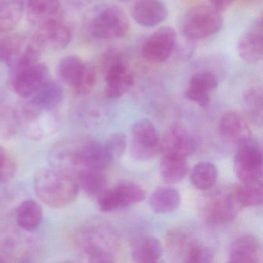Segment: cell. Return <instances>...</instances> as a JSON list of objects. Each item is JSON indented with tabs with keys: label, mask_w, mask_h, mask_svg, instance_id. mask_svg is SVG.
Returning <instances> with one entry per match:
<instances>
[{
	"label": "cell",
	"mask_w": 263,
	"mask_h": 263,
	"mask_svg": "<svg viewBox=\"0 0 263 263\" xmlns=\"http://www.w3.org/2000/svg\"><path fill=\"white\" fill-rule=\"evenodd\" d=\"M237 50L240 58L246 62L257 63L262 59V18H257L250 24L248 30L240 37Z\"/></svg>",
	"instance_id": "obj_15"
},
{
	"label": "cell",
	"mask_w": 263,
	"mask_h": 263,
	"mask_svg": "<svg viewBox=\"0 0 263 263\" xmlns=\"http://www.w3.org/2000/svg\"><path fill=\"white\" fill-rule=\"evenodd\" d=\"M179 192L173 187H161L151 195L148 202L157 214H167L176 210L181 204Z\"/></svg>",
	"instance_id": "obj_24"
},
{
	"label": "cell",
	"mask_w": 263,
	"mask_h": 263,
	"mask_svg": "<svg viewBox=\"0 0 263 263\" xmlns=\"http://www.w3.org/2000/svg\"><path fill=\"white\" fill-rule=\"evenodd\" d=\"M27 13L29 21L37 27L52 21H61V1L29 0Z\"/></svg>",
	"instance_id": "obj_22"
},
{
	"label": "cell",
	"mask_w": 263,
	"mask_h": 263,
	"mask_svg": "<svg viewBox=\"0 0 263 263\" xmlns=\"http://www.w3.org/2000/svg\"><path fill=\"white\" fill-rule=\"evenodd\" d=\"M128 17L118 6L102 4L95 7L89 15L87 27L92 36L98 39L121 38L129 30Z\"/></svg>",
	"instance_id": "obj_2"
},
{
	"label": "cell",
	"mask_w": 263,
	"mask_h": 263,
	"mask_svg": "<svg viewBox=\"0 0 263 263\" xmlns=\"http://www.w3.org/2000/svg\"><path fill=\"white\" fill-rule=\"evenodd\" d=\"M0 61H1V56H0Z\"/></svg>",
	"instance_id": "obj_44"
},
{
	"label": "cell",
	"mask_w": 263,
	"mask_h": 263,
	"mask_svg": "<svg viewBox=\"0 0 263 263\" xmlns=\"http://www.w3.org/2000/svg\"><path fill=\"white\" fill-rule=\"evenodd\" d=\"M33 185L38 198L54 209L71 204L78 198L80 190L74 177L52 167L38 171Z\"/></svg>",
	"instance_id": "obj_1"
},
{
	"label": "cell",
	"mask_w": 263,
	"mask_h": 263,
	"mask_svg": "<svg viewBox=\"0 0 263 263\" xmlns=\"http://www.w3.org/2000/svg\"><path fill=\"white\" fill-rule=\"evenodd\" d=\"M241 208L232 192L220 191L204 198L201 202V215L209 224H224L235 219Z\"/></svg>",
	"instance_id": "obj_6"
},
{
	"label": "cell",
	"mask_w": 263,
	"mask_h": 263,
	"mask_svg": "<svg viewBox=\"0 0 263 263\" xmlns=\"http://www.w3.org/2000/svg\"><path fill=\"white\" fill-rule=\"evenodd\" d=\"M234 198L242 207L261 204L263 201L262 184L261 182H242L232 192Z\"/></svg>",
	"instance_id": "obj_31"
},
{
	"label": "cell",
	"mask_w": 263,
	"mask_h": 263,
	"mask_svg": "<svg viewBox=\"0 0 263 263\" xmlns=\"http://www.w3.org/2000/svg\"><path fill=\"white\" fill-rule=\"evenodd\" d=\"M145 192L141 186L132 182H122L113 189H106L98 197V205L104 212H112L141 202Z\"/></svg>",
	"instance_id": "obj_7"
},
{
	"label": "cell",
	"mask_w": 263,
	"mask_h": 263,
	"mask_svg": "<svg viewBox=\"0 0 263 263\" xmlns=\"http://www.w3.org/2000/svg\"><path fill=\"white\" fill-rule=\"evenodd\" d=\"M85 66L86 63L79 57L70 55L61 60L58 67V73L66 84L75 90L82 79Z\"/></svg>",
	"instance_id": "obj_29"
},
{
	"label": "cell",
	"mask_w": 263,
	"mask_h": 263,
	"mask_svg": "<svg viewBox=\"0 0 263 263\" xmlns=\"http://www.w3.org/2000/svg\"><path fill=\"white\" fill-rule=\"evenodd\" d=\"M162 255V245L155 237L143 235L132 243V257L136 262H156Z\"/></svg>",
	"instance_id": "obj_23"
},
{
	"label": "cell",
	"mask_w": 263,
	"mask_h": 263,
	"mask_svg": "<svg viewBox=\"0 0 263 263\" xmlns=\"http://www.w3.org/2000/svg\"><path fill=\"white\" fill-rule=\"evenodd\" d=\"M182 36L183 41H178L177 38L173 53L176 54L178 59L181 60V61H186L192 56L195 51V46L194 44L195 41L186 38L185 36Z\"/></svg>",
	"instance_id": "obj_40"
},
{
	"label": "cell",
	"mask_w": 263,
	"mask_h": 263,
	"mask_svg": "<svg viewBox=\"0 0 263 263\" xmlns=\"http://www.w3.org/2000/svg\"><path fill=\"white\" fill-rule=\"evenodd\" d=\"M42 52L33 37L27 40L14 35L0 43L1 61L8 65L13 73L39 62Z\"/></svg>",
	"instance_id": "obj_4"
},
{
	"label": "cell",
	"mask_w": 263,
	"mask_h": 263,
	"mask_svg": "<svg viewBox=\"0 0 263 263\" xmlns=\"http://www.w3.org/2000/svg\"><path fill=\"white\" fill-rule=\"evenodd\" d=\"M80 147L81 142L71 139L57 143L49 152L50 165L75 177L82 169L80 160Z\"/></svg>",
	"instance_id": "obj_13"
},
{
	"label": "cell",
	"mask_w": 263,
	"mask_h": 263,
	"mask_svg": "<svg viewBox=\"0 0 263 263\" xmlns=\"http://www.w3.org/2000/svg\"><path fill=\"white\" fill-rule=\"evenodd\" d=\"M23 117L27 136L33 141H43L54 135L61 127L59 117L53 111H40L28 104L24 107Z\"/></svg>",
	"instance_id": "obj_10"
},
{
	"label": "cell",
	"mask_w": 263,
	"mask_h": 263,
	"mask_svg": "<svg viewBox=\"0 0 263 263\" xmlns=\"http://www.w3.org/2000/svg\"><path fill=\"white\" fill-rule=\"evenodd\" d=\"M245 104L249 115L256 122H261L262 118V90L258 87H254L246 92L244 97Z\"/></svg>",
	"instance_id": "obj_34"
},
{
	"label": "cell",
	"mask_w": 263,
	"mask_h": 263,
	"mask_svg": "<svg viewBox=\"0 0 263 263\" xmlns=\"http://www.w3.org/2000/svg\"><path fill=\"white\" fill-rule=\"evenodd\" d=\"M229 258L231 262H261L262 258L261 244L253 235H243L232 243L229 249Z\"/></svg>",
	"instance_id": "obj_19"
},
{
	"label": "cell",
	"mask_w": 263,
	"mask_h": 263,
	"mask_svg": "<svg viewBox=\"0 0 263 263\" xmlns=\"http://www.w3.org/2000/svg\"><path fill=\"white\" fill-rule=\"evenodd\" d=\"M197 141L185 127L178 124L172 126L164 135L161 151L163 155L186 158L193 155L197 149Z\"/></svg>",
	"instance_id": "obj_14"
},
{
	"label": "cell",
	"mask_w": 263,
	"mask_h": 263,
	"mask_svg": "<svg viewBox=\"0 0 263 263\" xmlns=\"http://www.w3.org/2000/svg\"><path fill=\"white\" fill-rule=\"evenodd\" d=\"M160 170L163 180L167 184H173L184 179L189 171V165L186 158L163 155Z\"/></svg>",
	"instance_id": "obj_27"
},
{
	"label": "cell",
	"mask_w": 263,
	"mask_h": 263,
	"mask_svg": "<svg viewBox=\"0 0 263 263\" xmlns=\"http://www.w3.org/2000/svg\"><path fill=\"white\" fill-rule=\"evenodd\" d=\"M223 23L221 12L211 6H196L187 10L183 16L181 34L194 41H201L218 33Z\"/></svg>",
	"instance_id": "obj_3"
},
{
	"label": "cell",
	"mask_w": 263,
	"mask_h": 263,
	"mask_svg": "<svg viewBox=\"0 0 263 263\" xmlns=\"http://www.w3.org/2000/svg\"><path fill=\"white\" fill-rule=\"evenodd\" d=\"M48 80L50 71L45 64L36 63L12 73V87L21 98H30Z\"/></svg>",
	"instance_id": "obj_11"
},
{
	"label": "cell",
	"mask_w": 263,
	"mask_h": 263,
	"mask_svg": "<svg viewBox=\"0 0 263 263\" xmlns=\"http://www.w3.org/2000/svg\"><path fill=\"white\" fill-rule=\"evenodd\" d=\"M4 261H6V260L4 259V258H3L2 257L0 256V263L4 262Z\"/></svg>",
	"instance_id": "obj_42"
},
{
	"label": "cell",
	"mask_w": 263,
	"mask_h": 263,
	"mask_svg": "<svg viewBox=\"0 0 263 263\" xmlns=\"http://www.w3.org/2000/svg\"><path fill=\"white\" fill-rule=\"evenodd\" d=\"M43 210L41 204L33 200L23 201L16 211V221L23 230L33 232L41 226Z\"/></svg>",
	"instance_id": "obj_26"
},
{
	"label": "cell",
	"mask_w": 263,
	"mask_h": 263,
	"mask_svg": "<svg viewBox=\"0 0 263 263\" xmlns=\"http://www.w3.org/2000/svg\"><path fill=\"white\" fill-rule=\"evenodd\" d=\"M215 258V253L211 248L195 242L192 245L186 256V262L209 263Z\"/></svg>",
	"instance_id": "obj_37"
},
{
	"label": "cell",
	"mask_w": 263,
	"mask_h": 263,
	"mask_svg": "<svg viewBox=\"0 0 263 263\" xmlns=\"http://www.w3.org/2000/svg\"><path fill=\"white\" fill-rule=\"evenodd\" d=\"M218 178V169L213 163L202 161L194 166L191 173V181L198 190L212 189Z\"/></svg>",
	"instance_id": "obj_32"
},
{
	"label": "cell",
	"mask_w": 263,
	"mask_h": 263,
	"mask_svg": "<svg viewBox=\"0 0 263 263\" xmlns=\"http://www.w3.org/2000/svg\"><path fill=\"white\" fill-rule=\"evenodd\" d=\"M177 38L178 35L175 29L171 27H161L143 44V58L154 64L164 62L173 53Z\"/></svg>",
	"instance_id": "obj_12"
},
{
	"label": "cell",
	"mask_w": 263,
	"mask_h": 263,
	"mask_svg": "<svg viewBox=\"0 0 263 263\" xmlns=\"http://www.w3.org/2000/svg\"><path fill=\"white\" fill-rule=\"evenodd\" d=\"M103 67L105 70V93L107 98H121L133 87V73L118 52L110 50L106 53Z\"/></svg>",
	"instance_id": "obj_5"
},
{
	"label": "cell",
	"mask_w": 263,
	"mask_h": 263,
	"mask_svg": "<svg viewBox=\"0 0 263 263\" xmlns=\"http://www.w3.org/2000/svg\"><path fill=\"white\" fill-rule=\"evenodd\" d=\"M218 85V79L212 72L200 71L192 77L187 89L210 95L212 91L216 90Z\"/></svg>",
	"instance_id": "obj_33"
},
{
	"label": "cell",
	"mask_w": 263,
	"mask_h": 263,
	"mask_svg": "<svg viewBox=\"0 0 263 263\" xmlns=\"http://www.w3.org/2000/svg\"><path fill=\"white\" fill-rule=\"evenodd\" d=\"M97 82V70L95 65L86 63L84 75L75 91L80 95H87L93 90Z\"/></svg>",
	"instance_id": "obj_38"
},
{
	"label": "cell",
	"mask_w": 263,
	"mask_h": 263,
	"mask_svg": "<svg viewBox=\"0 0 263 263\" xmlns=\"http://www.w3.org/2000/svg\"><path fill=\"white\" fill-rule=\"evenodd\" d=\"M64 99V89L60 83L48 80L27 104L40 111H53Z\"/></svg>",
	"instance_id": "obj_21"
},
{
	"label": "cell",
	"mask_w": 263,
	"mask_h": 263,
	"mask_svg": "<svg viewBox=\"0 0 263 263\" xmlns=\"http://www.w3.org/2000/svg\"><path fill=\"white\" fill-rule=\"evenodd\" d=\"M209 1H210L211 7L222 13L231 7L235 0H209Z\"/></svg>",
	"instance_id": "obj_41"
},
{
	"label": "cell",
	"mask_w": 263,
	"mask_h": 263,
	"mask_svg": "<svg viewBox=\"0 0 263 263\" xmlns=\"http://www.w3.org/2000/svg\"><path fill=\"white\" fill-rule=\"evenodd\" d=\"M41 50H61L66 48L71 40V33L61 21H52L38 27L33 35Z\"/></svg>",
	"instance_id": "obj_16"
},
{
	"label": "cell",
	"mask_w": 263,
	"mask_h": 263,
	"mask_svg": "<svg viewBox=\"0 0 263 263\" xmlns=\"http://www.w3.org/2000/svg\"><path fill=\"white\" fill-rule=\"evenodd\" d=\"M80 160L82 168L104 171L110 165L113 158L105 143L89 141L81 142Z\"/></svg>",
	"instance_id": "obj_20"
},
{
	"label": "cell",
	"mask_w": 263,
	"mask_h": 263,
	"mask_svg": "<svg viewBox=\"0 0 263 263\" xmlns=\"http://www.w3.org/2000/svg\"><path fill=\"white\" fill-rule=\"evenodd\" d=\"M262 164L261 150L251 140L238 146L234 167L235 174L241 182H261Z\"/></svg>",
	"instance_id": "obj_9"
},
{
	"label": "cell",
	"mask_w": 263,
	"mask_h": 263,
	"mask_svg": "<svg viewBox=\"0 0 263 263\" xmlns=\"http://www.w3.org/2000/svg\"><path fill=\"white\" fill-rule=\"evenodd\" d=\"M17 164L5 147L0 145V184L11 180L16 175Z\"/></svg>",
	"instance_id": "obj_35"
},
{
	"label": "cell",
	"mask_w": 263,
	"mask_h": 263,
	"mask_svg": "<svg viewBox=\"0 0 263 263\" xmlns=\"http://www.w3.org/2000/svg\"><path fill=\"white\" fill-rule=\"evenodd\" d=\"M130 13L137 24L152 28L167 19L168 10L161 0H138L132 7Z\"/></svg>",
	"instance_id": "obj_17"
},
{
	"label": "cell",
	"mask_w": 263,
	"mask_h": 263,
	"mask_svg": "<svg viewBox=\"0 0 263 263\" xmlns=\"http://www.w3.org/2000/svg\"><path fill=\"white\" fill-rule=\"evenodd\" d=\"M23 0H6L0 5V32L7 33L16 28L24 14Z\"/></svg>",
	"instance_id": "obj_30"
},
{
	"label": "cell",
	"mask_w": 263,
	"mask_h": 263,
	"mask_svg": "<svg viewBox=\"0 0 263 263\" xmlns=\"http://www.w3.org/2000/svg\"><path fill=\"white\" fill-rule=\"evenodd\" d=\"M121 2L123 3H126V2H129V1H130V0H120Z\"/></svg>",
	"instance_id": "obj_43"
},
{
	"label": "cell",
	"mask_w": 263,
	"mask_h": 263,
	"mask_svg": "<svg viewBox=\"0 0 263 263\" xmlns=\"http://www.w3.org/2000/svg\"><path fill=\"white\" fill-rule=\"evenodd\" d=\"M219 132L224 139L238 146L251 140V130L247 121L236 112H229L221 117Z\"/></svg>",
	"instance_id": "obj_18"
},
{
	"label": "cell",
	"mask_w": 263,
	"mask_h": 263,
	"mask_svg": "<svg viewBox=\"0 0 263 263\" xmlns=\"http://www.w3.org/2000/svg\"><path fill=\"white\" fill-rule=\"evenodd\" d=\"M130 154L138 161H148L161 151L159 135L153 123L144 119L134 124Z\"/></svg>",
	"instance_id": "obj_8"
},
{
	"label": "cell",
	"mask_w": 263,
	"mask_h": 263,
	"mask_svg": "<svg viewBox=\"0 0 263 263\" xmlns=\"http://www.w3.org/2000/svg\"><path fill=\"white\" fill-rule=\"evenodd\" d=\"M195 241L189 240V237L185 233L179 231H175L172 232L170 235L167 237V247L169 250L175 253L181 254L184 255V258L187 256V252L189 249L192 247V245Z\"/></svg>",
	"instance_id": "obj_36"
},
{
	"label": "cell",
	"mask_w": 263,
	"mask_h": 263,
	"mask_svg": "<svg viewBox=\"0 0 263 263\" xmlns=\"http://www.w3.org/2000/svg\"><path fill=\"white\" fill-rule=\"evenodd\" d=\"M75 178L80 189L90 196L99 197L107 189V177L103 171L84 167Z\"/></svg>",
	"instance_id": "obj_25"
},
{
	"label": "cell",
	"mask_w": 263,
	"mask_h": 263,
	"mask_svg": "<svg viewBox=\"0 0 263 263\" xmlns=\"http://www.w3.org/2000/svg\"><path fill=\"white\" fill-rule=\"evenodd\" d=\"M21 123V115L14 106L0 95V138L8 139L16 135Z\"/></svg>",
	"instance_id": "obj_28"
},
{
	"label": "cell",
	"mask_w": 263,
	"mask_h": 263,
	"mask_svg": "<svg viewBox=\"0 0 263 263\" xmlns=\"http://www.w3.org/2000/svg\"><path fill=\"white\" fill-rule=\"evenodd\" d=\"M105 144L112 158H119L125 152L127 139L124 134H115L108 138Z\"/></svg>",
	"instance_id": "obj_39"
}]
</instances>
